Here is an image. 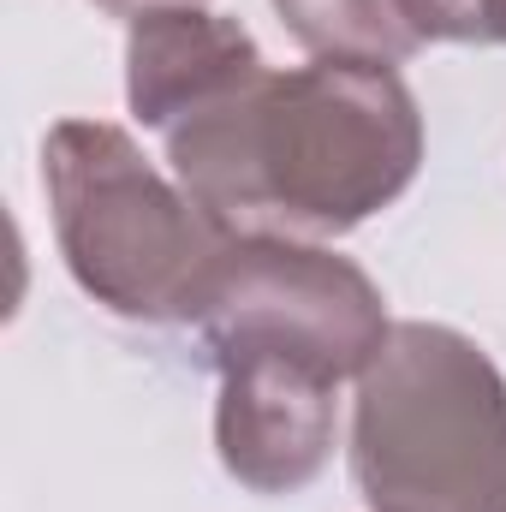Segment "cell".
I'll return each instance as SVG.
<instances>
[{
	"label": "cell",
	"mask_w": 506,
	"mask_h": 512,
	"mask_svg": "<svg viewBox=\"0 0 506 512\" xmlns=\"http://www.w3.org/2000/svg\"><path fill=\"white\" fill-rule=\"evenodd\" d=\"M173 179L227 233L346 239L393 209L423 167V114L399 66L310 60L161 137Z\"/></svg>",
	"instance_id": "6da1fadb"
},
{
	"label": "cell",
	"mask_w": 506,
	"mask_h": 512,
	"mask_svg": "<svg viewBox=\"0 0 506 512\" xmlns=\"http://www.w3.org/2000/svg\"><path fill=\"white\" fill-rule=\"evenodd\" d=\"M352 483L370 512H506V376L447 322H393L352 382Z\"/></svg>",
	"instance_id": "7a4b0ae2"
},
{
	"label": "cell",
	"mask_w": 506,
	"mask_h": 512,
	"mask_svg": "<svg viewBox=\"0 0 506 512\" xmlns=\"http://www.w3.org/2000/svg\"><path fill=\"white\" fill-rule=\"evenodd\" d=\"M42 191L72 280L126 322H191L227 227L161 173L126 126L60 120L42 137Z\"/></svg>",
	"instance_id": "3957f363"
},
{
	"label": "cell",
	"mask_w": 506,
	"mask_h": 512,
	"mask_svg": "<svg viewBox=\"0 0 506 512\" xmlns=\"http://www.w3.org/2000/svg\"><path fill=\"white\" fill-rule=\"evenodd\" d=\"M191 328L203 358L262 346L316 358L340 382H358L393 316L381 286L334 245L292 233H233L197 292Z\"/></svg>",
	"instance_id": "277c9868"
},
{
	"label": "cell",
	"mask_w": 506,
	"mask_h": 512,
	"mask_svg": "<svg viewBox=\"0 0 506 512\" xmlns=\"http://www.w3.org/2000/svg\"><path fill=\"white\" fill-rule=\"evenodd\" d=\"M215 364V453L251 495L310 489L340 447V376L298 352H221Z\"/></svg>",
	"instance_id": "5b68a950"
},
{
	"label": "cell",
	"mask_w": 506,
	"mask_h": 512,
	"mask_svg": "<svg viewBox=\"0 0 506 512\" xmlns=\"http://www.w3.org/2000/svg\"><path fill=\"white\" fill-rule=\"evenodd\" d=\"M268 72L256 36L209 6L143 12L126 30V108L155 137L209 114Z\"/></svg>",
	"instance_id": "8992f818"
},
{
	"label": "cell",
	"mask_w": 506,
	"mask_h": 512,
	"mask_svg": "<svg viewBox=\"0 0 506 512\" xmlns=\"http://www.w3.org/2000/svg\"><path fill=\"white\" fill-rule=\"evenodd\" d=\"M286 36L310 60H381L405 66L423 42L405 30L393 0H274Z\"/></svg>",
	"instance_id": "52a82bcc"
},
{
	"label": "cell",
	"mask_w": 506,
	"mask_h": 512,
	"mask_svg": "<svg viewBox=\"0 0 506 512\" xmlns=\"http://www.w3.org/2000/svg\"><path fill=\"white\" fill-rule=\"evenodd\" d=\"M405 30L429 48V42H477V48H495L489 42V0H393Z\"/></svg>",
	"instance_id": "ba28073f"
},
{
	"label": "cell",
	"mask_w": 506,
	"mask_h": 512,
	"mask_svg": "<svg viewBox=\"0 0 506 512\" xmlns=\"http://www.w3.org/2000/svg\"><path fill=\"white\" fill-rule=\"evenodd\" d=\"M96 12H108V18H143V12H167V6H209V0H90Z\"/></svg>",
	"instance_id": "9c48e42d"
},
{
	"label": "cell",
	"mask_w": 506,
	"mask_h": 512,
	"mask_svg": "<svg viewBox=\"0 0 506 512\" xmlns=\"http://www.w3.org/2000/svg\"><path fill=\"white\" fill-rule=\"evenodd\" d=\"M489 42H506V0H489Z\"/></svg>",
	"instance_id": "30bf717a"
}]
</instances>
